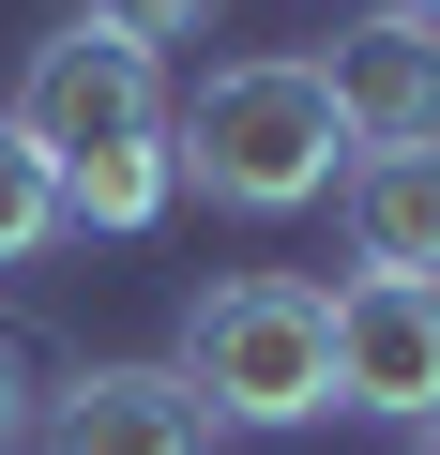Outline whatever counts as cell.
Here are the masks:
<instances>
[{
  "label": "cell",
  "instance_id": "cell-1",
  "mask_svg": "<svg viewBox=\"0 0 440 455\" xmlns=\"http://www.w3.org/2000/svg\"><path fill=\"white\" fill-rule=\"evenodd\" d=\"M167 182L212 197V212H319L349 182V122L319 92V61H212L182 107H167Z\"/></svg>",
  "mask_w": 440,
  "mask_h": 455
},
{
  "label": "cell",
  "instance_id": "cell-2",
  "mask_svg": "<svg viewBox=\"0 0 440 455\" xmlns=\"http://www.w3.org/2000/svg\"><path fill=\"white\" fill-rule=\"evenodd\" d=\"M167 379L197 395V425H259V440L319 425L334 410V304H319V274H212L182 304Z\"/></svg>",
  "mask_w": 440,
  "mask_h": 455
},
{
  "label": "cell",
  "instance_id": "cell-3",
  "mask_svg": "<svg viewBox=\"0 0 440 455\" xmlns=\"http://www.w3.org/2000/svg\"><path fill=\"white\" fill-rule=\"evenodd\" d=\"M0 122L46 152V182H76V167H107V152H167V61L122 46V31H92V16H61V31L31 46V76H16Z\"/></svg>",
  "mask_w": 440,
  "mask_h": 455
},
{
  "label": "cell",
  "instance_id": "cell-4",
  "mask_svg": "<svg viewBox=\"0 0 440 455\" xmlns=\"http://www.w3.org/2000/svg\"><path fill=\"white\" fill-rule=\"evenodd\" d=\"M319 304H334V410H364V425H440V289L349 274V289H319Z\"/></svg>",
  "mask_w": 440,
  "mask_h": 455
},
{
  "label": "cell",
  "instance_id": "cell-5",
  "mask_svg": "<svg viewBox=\"0 0 440 455\" xmlns=\"http://www.w3.org/2000/svg\"><path fill=\"white\" fill-rule=\"evenodd\" d=\"M31 455H212V425L167 364H76L31 395Z\"/></svg>",
  "mask_w": 440,
  "mask_h": 455
},
{
  "label": "cell",
  "instance_id": "cell-6",
  "mask_svg": "<svg viewBox=\"0 0 440 455\" xmlns=\"http://www.w3.org/2000/svg\"><path fill=\"white\" fill-rule=\"evenodd\" d=\"M319 92H334V122H349V152H425V137H440V31H410V16L364 0V31L319 46Z\"/></svg>",
  "mask_w": 440,
  "mask_h": 455
},
{
  "label": "cell",
  "instance_id": "cell-7",
  "mask_svg": "<svg viewBox=\"0 0 440 455\" xmlns=\"http://www.w3.org/2000/svg\"><path fill=\"white\" fill-rule=\"evenodd\" d=\"M334 228H349V274H410V289H440V137H425V152H349Z\"/></svg>",
  "mask_w": 440,
  "mask_h": 455
},
{
  "label": "cell",
  "instance_id": "cell-8",
  "mask_svg": "<svg viewBox=\"0 0 440 455\" xmlns=\"http://www.w3.org/2000/svg\"><path fill=\"white\" fill-rule=\"evenodd\" d=\"M46 243H61V182H46V152L16 122H0V274H31Z\"/></svg>",
  "mask_w": 440,
  "mask_h": 455
},
{
  "label": "cell",
  "instance_id": "cell-9",
  "mask_svg": "<svg viewBox=\"0 0 440 455\" xmlns=\"http://www.w3.org/2000/svg\"><path fill=\"white\" fill-rule=\"evenodd\" d=\"M76 16H92V31H122V46H152V61H167V46H182V31H212V0H76Z\"/></svg>",
  "mask_w": 440,
  "mask_h": 455
},
{
  "label": "cell",
  "instance_id": "cell-10",
  "mask_svg": "<svg viewBox=\"0 0 440 455\" xmlns=\"http://www.w3.org/2000/svg\"><path fill=\"white\" fill-rule=\"evenodd\" d=\"M31 395H46V379H31V334H16V319H0V455H16V440H31Z\"/></svg>",
  "mask_w": 440,
  "mask_h": 455
},
{
  "label": "cell",
  "instance_id": "cell-11",
  "mask_svg": "<svg viewBox=\"0 0 440 455\" xmlns=\"http://www.w3.org/2000/svg\"><path fill=\"white\" fill-rule=\"evenodd\" d=\"M380 16H410V31H440V0H380Z\"/></svg>",
  "mask_w": 440,
  "mask_h": 455
},
{
  "label": "cell",
  "instance_id": "cell-12",
  "mask_svg": "<svg viewBox=\"0 0 440 455\" xmlns=\"http://www.w3.org/2000/svg\"><path fill=\"white\" fill-rule=\"evenodd\" d=\"M410 455H440V425H410Z\"/></svg>",
  "mask_w": 440,
  "mask_h": 455
}]
</instances>
